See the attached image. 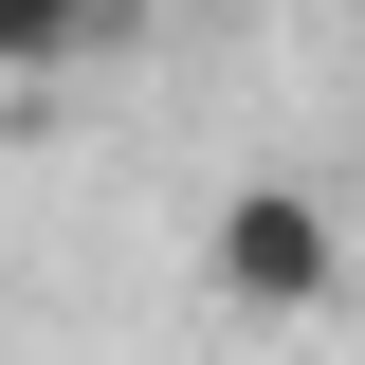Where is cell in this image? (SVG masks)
Returning a JSON list of instances; mask_svg holds the SVG:
<instances>
[{
    "label": "cell",
    "mask_w": 365,
    "mask_h": 365,
    "mask_svg": "<svg viewBox=\"0 0 365 365\" xmlns=\"http://www.w3.org/2000/svg\"><path fill=\"white\" fill-rule=\"evenodd\" d=\"M201 292L220 311H256V329H292V311H329L347 292V220H329L311 182H220V220H201Z\"/></svg>",
    "instance_id": "cell-1"
},
{
    "label": "cell",
    "mask_w": 365,
    "mask_h": 365,
    "mask_svg": "<svg viewBox=\"0 0 365 365\" xmlns=\"http://www.w3.org/2000/svg\"><path fill=\"white\" fill-rule=\"evenodd\" d=\"M110 19H128V0H0V73H19V91H55L91 37H110Z\"/></svg>",
    "instance_id": "cell-2"
}]
</instances>
